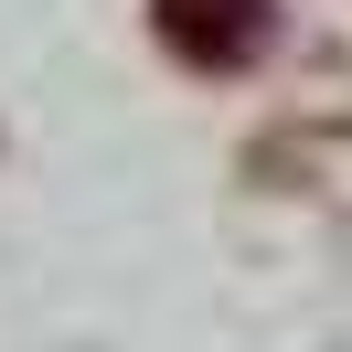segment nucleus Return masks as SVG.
I'll list each match as a JSON object with an SVG mask.
<instances>
[{
    "mask_svg": "<svg viewBox=\"0 0 352 352\" xmlns=\"http://www.w3.org/2000/svg\"><path fill=\"white\" fill-rule=\"evenodd\" d=\"M150 22H160V43L182 65L224 75V65H245L267 43V0H150Z\"/></svg>",
    "mask_w": 352,
    "mask_h": 352,
    "instance_id": "obj_1",
    "label": "nucleus"
}]
</instances>
